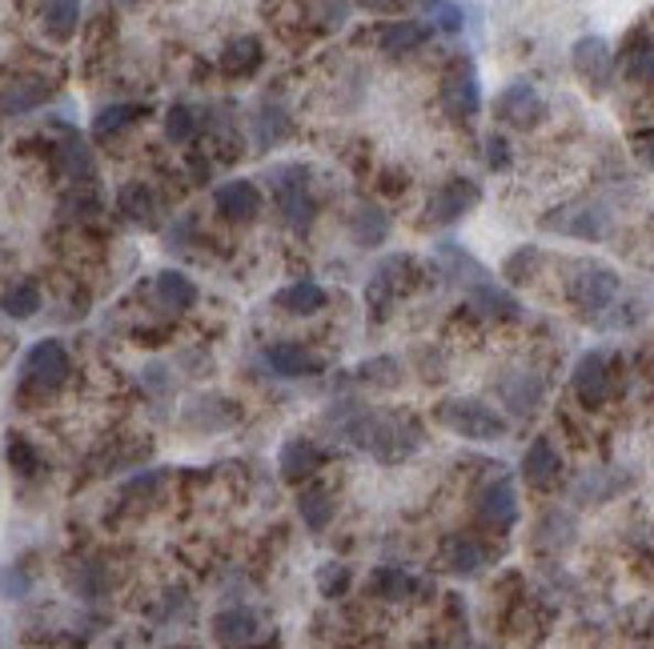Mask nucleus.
<instances>
[{"instance_id": "a18cd8bd", "label": "nucleus", "mask_w": 654, "mask_h": 649, "mask_svg": "<svg viewBox=\"0 0 654 649\" xmlns=\"http://www.w3.org/2000/svg\"><path fill=\"white\" fill-rule=\"evenodd\" d=\"M24 594H29V577L21 573V565L0 573V597H24Z\"/></svg>"}, {"instance_id": "7ed1b4c3", "label": "nucleus", "mask_w": 654, "mask_h": 649, "mask_svg": "<svg viewBox=\"0 0 654 649\" xmlns=\"http://www.w3.org/2000/svg\"><path fill=\"white\" fill-rule=\"evenodd\" d=\"M566 298L570 305L582 309L587 317L602 313L610 301L619 298V273L610 269V264L594 261V257H578V261L566 264Z\"/></svg>"}, {"instance_id": "c9c22d12", "label": "nucleus", "mask_w": 654, "mask_h": 649, "mask_svg": "<svg viewBox=\"0 0 654 649\" xmlns=\"http://www.w3.org/2000/svg\"><path fill=\"white\" fill-rule=\"evenodd\" d=\"M41 17H45V29L56 41H68L81 24V4H73V0H53V4L41 9Z\"/></svg>"}, {"instance_id": "f03ea898", "label": "nucleus", "mask_w": 654, "mask_h": 649, "mask_svg": "<svg viewBox=\"0 0 654 649\" xmlns=\"http://www.w3.org/2000/svg\"><path fill=\"white\" fill-rule=\"evenodd\" d=\"M433 418L442 430L467 441H498L511 430V421L502 418L498 409L486 405V401H474V397H446V401H438Z\"/></svg>"}, {"instance_id": "423d86ee", "label": "nucleus", "mask_w": 654, "mask_h": 649, "mask_svg": "<svg viewBox=\"0 0 654 649\" xmlns=\"http://www.w3.org/2000/svg\"><path fill=\"white\" fill-rule=\"evenodd\" d=\"M543 229L562 232V237H582V241H599L610 229V213L594 201H570V205H558L555 213L543 217Z\"/></svg>"}, {"instance_id": "f704fd0d", "label": "nucleus", "mask_w": 654, "mask_h": 649, "mask_svg": "<svg viewBox=\"0 0 654 649\" xmlns=\"http://www.w3.org/2000/svg\"><path fill=\"white\" fill-rule=\"evenodd\" d=\"M141 112H144L141 105H105V109L93 117V137H97V141H109V137H117L121 129H129Z\"/></svg>"}, {"instance_id": "ea45409f", "label": "nucleus", "mask_w": 654, "mask_h": 649, "mask_svg": "<svg viewBox=\"0 0 654 649\" xmlns=\"http://www.w3.org/2000/svg\"><path fill=\"white\" fill-rule=\"evenodd\" d=\"M426 17H433V29H442V33H462V24H467V9L462 4H426Z\"/></svg>"}, {"instance_id": "f3484780", "label": "nucleus", "mask_w": 654, "mask_h": 649, "mask_svg": "<svg viewBox=\"0 0 654 649\" xmlns=\"http://www.w3.org/2000/svg\"><path fill=\"white\" fill-rule=\"evenodd\" d=\"M213 205L229 220H257V213H261V193H257L254 181H229V185H222L213 193Z\"/></svg>"}, {"instance_id": "6ab92c4d", "label": "nucleus", "mask_w": 654, "mask_h": 649, "mask_svg": "<svg viewBox=\"0 0 654 649\" xmlns=\"http://www.w3.org/2000/svg\"><path fill=\"white\" fill-rule=\"evenodd\" d=\"M438 264L446 269V277H454V281H467L470 289L490 285L486 264H478L474 257H470L458 241H442V245H438Z\"/></svg>"}, {"instance_id": "5701e85b", "label": "nucleus", "mask_w": 654, "mask_h": 649, "mask_svg": "<svg viewBox=\"0 0 654 649\" xmlns=\"http://www.w3.org/2000/svg\"><path fill=\"white\" fill-rule=\"evenodd\" d=\"M274 301H278V309L293 313V317H313V313H322V309H325L330 293H325L318 281H293V285L281 289Z\"/></svg>"}, {"instance_id": "de8ad7c7", "label": "nucleus", "mask_w": 654, "mask_h": 649, "mask_svg": "<svg viewBox=\"0 0 654 649\" xmlns=\"http://www.w3.org/2000/svg\"><path fill=\"white\" fill-rule=\"evenodd\" d=\"M634 153L643 156L646 165L654 169V129H646V132H634Z\"/></svg>"}, {"instance_id": "a19ab883", "label": "nucleus", "mask_w": 654, "mask_h": 649, "mask_svg": "<svg viewBox=\"0 0 654 649\" xmlns=\"http://www.w3.org/2000/svg\"><path fill=\"white\" fill-rule=\"evenodd\" d=\"M350 582H354V573H350V565H342V562L322 565V573H318V589H322L325 597H342L345 589H350Z\"/></svg>"}, {"instance_id": "09e8293b", "label": "nucleus", "mask_w": 654, "mask_h": 649, "mask_svg": "<svg viewBox=\"0 0 654 649\" xmlns=\"http://www.w3.org/2000/svg\"><path fill=\"white\" fill-rule=\"evenodd\" d=\"M651 629H654V621H651Z\"/></svg>"}, {"instance_id": "72a5a7b5", "label": "nucleus", "mask_w": 654, "mask_h": 649, "mask_svg": "<svg viewBox=\"0 0 654 649\" xmlns=\"http://www.w3.org/2000/svg\"><path fill=\"white\" fill-rule=\"evenodd\" d=\"M298 513H301V521L313 529V533H322L325 526L333 521V501H330V494H325L322 485H310L305 494L298 497Z\"/></svg>"}, {"instance_id": "4be33fe9", "label": "nucleus", "mask_w": 654, "mask_h": 649, "mask_svg": "<svg viewBox=\"0 0 654 649\" xmlns=\"http://www.w3.org/2000/svg\"><path fill=\"white\" fill-rule=\"evenodd\" d=\"M430 24L421 21H394L382 29V36H377V48L386 56H401V53H414V48H421V44L430 41Z\"/></svg>"}, {"instance_id": "49530a36", "label": "nucleus", "mask_w": 654, "mask_h": 649, "mask_svg": "<svg viewBox=\"0 0 654 649\" xmlns=\"http://www.w3.org/2000/svg\"><path fill=\"white\" fill-rule=\"evenodd\" d=\"M486 149H490V169L511 165V144L502 141V137H486Z\"/></svg>"}, {"instance_id": "37998d69", "label": "nucleus", "mask_w": 654, "mask_h": 649, "mask_svg": "<svg viewBox=\"0 0 654 649\" xmlns=\"http://www.w3.org/2000/svg\"><path fill=\"white\" fill-rule=\"evenodd\" d=\"M362 381H377V386H398V361L394 357H377V361L362 365Z\"/></svg>"}, {"instance_id": "1a4fd4ad", "label": "nucleus", "mask_w": 654, "mask_h": 649, "mask_svg": "<svg viewBox=\"0 0 654 649\" xmlns=\"http://www.w3.org/2000/svg\"><path fill=\"white\" fill-rule=\"evenodd\" d=\"M478 201H482V185H478V181H470V176H450V181H442V185L430 193V205H426L430 225H458Z\"/></svg>"}, {"instance_id": "9b49d317", "label": "nucleus", "mask_w": 654, "mask_h": 649, "mask_svg": "<svg viewBox=\"0 0 654 649\" xmlns=\"http://www.w3.org/2000/svg\"><path fill=\"white\" fill-rule=\"evenodd\" d=\"M213 638L225 649H257L261 638H266V626H261V617L254 609L229 606L213 617Z\"/></svg>"}, {"instance_id": "f257e3e1", "label": "nucleus", "mask_w": 654, "mask_h": 649, "mask_svg": "<svg viewBox=\"0 0 654 649\" xmlns=\"http://www.w3.org/2000/svg\"><path fill=\"white\" fill-rule=\"evenodd\" d=\"M345 437L382 462H401L421 450V425L401 413H357L345 421Z\"/></svg>"}, {"instance_id": "a878e982", "label": "nucleus", "mask_w": 654, "mask_h": 649, "mask_svg": "<svg viewBox=\"0 0 654 649\" xmlns=\"http://www.w3.org/2000/svg\"><path fill=\"white\" fill-rule=\"evenodd\" d=\"M261 61H266V53H261V41H257V36H237V41L225 44L222 73H225V77H249V73H257V68H261Z\"/></svg>"}, {"instance_id": "7c9ffc66", "label": "nucleus", "mask_w": 654, "mask_h": 649, "mask_svg": "<svg viewBox=\"0 0 654 649\" xmlns=\"http://www.w3.org/2000/svg\"><path fill=\"white\" fill-rule=\"evenodd\" d=\"M0 309H4L12 321L36 317V309H41V285H36V281H17V285H9L0 293Z\"/></svg>"}, {"instance_id": "58836bf2", "label": "nucleus", "mask_w": 654, "mask_h": 649, "mask_svg": "<svg viewBox=\"0 0 654 649\" xmlns=\"http://www.w3.org/2000/svg\"><path fill=\"white\" fill-rule=\"evenodd\" d=\"M538 261H543V253H538L534 245H522L518 253H514L511 261H506V269H502V273H506V281H514V285H522V281H530V277H534V269H538Z\"/></svg>"}, {"instance_id": "cd10ccee", "label": "nucleus", "mask_w": 654, "mask_h": 649, "mask_svg": "<svg viewBox=\"0 0 654 649\" xmlns=\"http://www.w3.org/2000/svg\"><path fill=\"white\" fill-rule=\"evenodd\" d=\"M418 594V582H414L406 570H394V565H382V570L369 573V597H382V602H406V597Z\"/></svg>"}, {"instance_id": "f8f14e48", "label": "nucleus", "mask_w": 654, "mask_h": 649, "mask_svg": "<svg viewBox=\"0 0 654 649\" xmlns=\"http://www.w3.org/2000/svg\"><path fill=\"white\" fill-rule=\"evenodd\" d=\"M570 65H575L578 77L587 80L590 93H602L610 85V73H614V53H610V44L602 36H582L570 48Z\"/></svg>"}, {"instance_id": "0eeeda50", "label": "nucleus", "mask_w": 654, "mask_h": 649, "mask_svg": "<svg viewBox=\"0 0 654 649\" xmlns=\"http://www.w3.org/2000/svg\"><path fill=\"white\" fill-rule=\"evenodd\" d=\"M494 117L514 129H538L546 121V100L538 97V88L530 80H511L494 97Z\"/></svg>"}, {"instance_id": "2f4dec72", "label": "nucleus", "mask_w": 654, "mask_h": 649, "mask_svg": "<svg viewBox=\"0 0 654 649\" xmlns=\"http://www.w3.org/2000/svg\"><path fill=\"white\" fill-rule=\"evenodd\" d=\"M446 562H450V570H454L458 577H470V573H478L482 565H486V550H482L470 533H462V538H450V545H446Z\"/></svg>"}, {"instance_id": "e433bc0d", "label": "nucleus", "mask_w": 654, "mask_h": 649, "mask_svg": "<svg viewBox=\"0 0 654 649\" xmlns=\"http://www.w3.org/2000/svg\"><path fill=\"white\" fill-rule=\"evenodd\" d=\"M56 161H61V169H65L73 181H89V176H93V153L85 149V141H81V137H68V141L61 144Z\"/></svg>"}, {"instance_id": "412c9836", "label": "nucleus", "mask_w": 654, "mask_h": 649, "mask_svg": "<svg viewBox=\"0 0 654 649\" xmlns=\"http://www.w3.org/2000/svg\"><path fill=\"white\" fill-rule=\"evenodd\" d=\"M389 229H394V220H389V213L377 209V205H357L354 217H350V237H354V245H362V249L386 245Z\"/></svg>"}, {"instance_id": "c03bdc74", "label": "nucleus", "mask_w": 654, "mask_h": 649, "mask_svg": "<svg viewBox=\"0 0 654 649\" xmlns=\"http://www.w3.org/2000/svg\"><path fill=\"white\" fill-rule=\"evenodd\" d=\"M73 585H77V589H81V594H85V597H97L100 589H105V577H100V570L89 562V565H81V570H77V577H73Z\"/></svg>"}, {"instance_id": "79ce46f5", "label": "nucleus", "mask_w": 654, "mask_h": 649, "mask_svg": "<svg viewBox=\"0 0 654 649\" xmlns=\"http://www.w3.org/2000/svg\"><path fill=\"white\" fill-rule=\"evenodd\" d=\"M9 462H12V469H17V474H36V469H41L33 445H29L21 433H12V441H9Z\"/></svg>"}, {"instance_id": "20e7f679", "label": "nucleus", "mask_w": 654, "mask_h": 649, "mask_svg": "<svg viewBox=\"0 0 654 649\" xmlns=\"http://www.w3.org/2000/svg\"><path fill=\"white\" fill-rule=\"evenodd\" d=\"M274 201L278 213L293 232H305L313 220V197H310V169L305 165H281L274 173Z\"/></svg>"}, {"instance_id": "c85d7f7f", "label": "nucleus", "mask_w": 654, "mask_h": 649, "mask_svg": "<svg viewBox=\"0 0 654 649\" xmlns=\"http://www.w3.org/2000/svg\"><path fill=\"white\" fill-rule=\"evenodd\" d=\"M289 137V117L281 105H274V100H266L261 109H257L254 117V141L257 149H274L278 141H286Z\"/></svg>"}, {"instance_id": "39448f33", "label": "nucleus", "mask_w": 654, "mask_h": 649, "mask_svg": "<svg viewBox=\"0 0 654 649\" xmlns=\"http://www.w3.org/2000/svg\"><path fill=\"white\" fill-rule=\"evenodd\" d=\"M438 100H442L446 117H454V121H470L482 109V85H478V68L470 56H458L446 65Z\"/></svg>"}, {"instance_id": "aec40b11", "label": "nucleus", "mask_w": 654, "mask_h": 649, "mask_svg": "<svg viewBox=\"0 0 654 649\" xmlns=\"http://www.w3.org/2000/svg\"><path fill=\"white\" fill-rule=\"evenodd\" d=\"M278 465H281V477H286V482H305V477L322 465V453H318V445H310L305 437H289L278 453Z\"/></svg>"}, {"instance_id": "6e6552de", "label": "nucleus", "mask_w": 654, "mask_h": 649, "mask_svg": "<svg viewBox=\"0 0 654 649\" xmlns=\"http://www.w3.org/2000/svg\"><path fill=\"white\" fill-rule=\"evenodd\" d=\"M414 285H418V261H414V257H386V261L377 264L374 281H369V289H366L369 313L377 309V317H386L389 301L401 298V293Z\"/></svg>"}, {"instance_id": "473e14b6", "label": "nucleus", "mask_w": 654, "mask_h": 649, "mask_svg": "<svg viewBox=\"0 0 654 649\" xmlns=\"http://www.w3.org/2000/svg\"><path fill=\"white\" fill-rule=\"evenodd\" d=\"M117 205H121V213L133 225H153V213H157V197L153 188L141 185V181H133V185L121 188V197H117Z\"/></svg>"}, {"instance_id": "4c0bfd02", "label": "nucleus", "mask_w": 654, "mask_h": 649, "mask_svg": "<svg viewBox=\"0 0 654 649\" xmlns=\"http://www.w3.org/2000/svg\"><path fill=\"white\" fill-rule=\"evenodd\" d=\"M165 137L173 144H189L197 137V112L189 109V105H173L165 112Z\"/></svg>"}, {"instance_id": "4468645a", "label": "nucleus", "mask_w": 654, "mask_h": 649, "mask_svg": "<svg viewBox=\"0 0 654 649\" xmlns=\"http://www.w3.org/2000/svg\"><path fill=\"white\" fill-rule=\"evenodd\" d=\"M575 393L587 409H599L610 397V357L599 349H590L582 361L575 365Z\"/></svg>"}, {"instance_id": "b1692460", "label": "nucleus", "mask_w": 654, "mask_h": 649, "mask_svg": "<svg viewBox=\"0 0 654 649\" xmlns=\"http://www.w3.org/2000/svg\"><path fill=\"white\" fill-rule=\"evenodd\" d=\"M622 77L631 85H654V41L646 33H634L622 48Z\"/></svg>"}, {"instance_id": "a211bd4d", "label": "nucleus", "mask_w": 654, "mask_h": 649, "mask_svg": "<svg viewBox=\"0 0 654 649\" xmlns=\"http://www.w3.org/2000/svg\"><path fill=\"white\" fill-rule=\"evenodd\" d=\"M498 397L506 401V405L514 409V413H534L538 409V401H543V381L534 374H522V369H511V374L498 381Z\"/></svg>"}, {"instance_id": "9d476101", "label": "nucleus", "mask_w": 654, "mask_h": 649, "mask_svg": "<svg viewBox=\"0 0 654 649\" xmlns=\"http://www.w3.org/2000/svg\"><path fill=\"white\" fill-rule=\"evenodd\" d=\"M68 374H73V365H68V353L61 342H36L33 349H29V357H24V381L33 389H41V393H53V389H61L68 381Z\"/></svg>"}, {"instance_id": "2eb2a0df", "label": "nucleus", "mask_w": 654, "mask_h": 649, "mask_svg": "<svg viewBox=\"0 0 654 649\" xmlns=\"http://www.w3.org/2000/svg\"><path fill=\"white\" fill-rule=\"evenodd\" d=\"M522 477L534 489H555L558 477H562V457H558L555 441L550 437H534V445L522 457Z\"/></svg>"}, {"instance_id": "ddd939ff", "label": "nucleus", "mask_w": 654, "mask_h": 649, "mask_svg": "<svg viewBox=\"0 0 654 649\" xmlns=\"http://www.w3.org/2000/svg\"><path fill=\"white\" fill-rule=\"evenodd\" d=\"M478 521L490 526L494 533H506L518 521V494H514L511 477H498L478 494Z\"/></svg>"}, {"instance_id": "393cba45", "label": "nucleus", "mask_w": 654, "mask_h": 649, "mask_svg": "<svg viewBox=\"0 0 654 649\" xmlns=\"http://www.w3.org/2000/svg\"><path fill=\"white\" fill-rule=\"evenodd\" d=\"M49 100V85L45 80H12V85H4V93H0V112L4 117H21V112H33L41 109Z\"/></svg>"}, {"instance_id": "dca6fc26", "label": "nucleus", "mask_w": 654, "mask_h": 649, "mask_svg": "<svg viewBox=\"0 0 654 649\" xmlns=\"http://www.w3.org/2000/svg\"><path fill=\"white\" fill-rule=\"evenodd\" d=\"M266 365L274 369L278 377H313V374H322L325 369V361L318 357V353H310L305 345H298V342H281V345H269L266 349Z\"/></svg>"}, {"instance_id": "bb28decb", "label": "nucleus", "mask_w": 654, "mask_h": 649, "mask_svg": "<svg viewBox=\"0 0 654 649\" xmlns=\"http://www.w3.org/2000/svg\"><path fill=\"white\" fill-rule=\"evenodd\" d=\"M470 309L482 313V317H490V321H514L522 313L518 301H514L502 285H494V281H490V285L470 289Z\"/></svg>"}, {"instance_id": "c756f323", "label": "nucleus", "mask_w": 654, "mask_h": 649, "mask_svg": "<svg viewBox=\"0 0 654 649\" xmlns=\"http://www.w3.org/2000/svg\"><path fill=\"white\" fill-rule=\"evenodd\" d=\"M157 298L169 309H193L197 305V285L178 269H165V273H157Z\"/></svg>"}]
</instances>
